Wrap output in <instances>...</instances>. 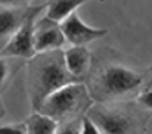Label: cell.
<instances>
[{
	"label": "cell",
	"mask_w": 152,
	"mask_h": 134,
	"mask_svg": "<svg viewBox=\"0 0 152 134\" xmlns=\"http://www.w3.org/2000/svg\"><path fill=\"white\" fill-rule=\"evenodd\" d=\"M149 69H139L118 60L114 55L105 53L93 56L89 72L84 77V84L95 103H109L132 100L149 78Z\"/></svg>",
	"instance_id": "6da1fadb"
},
{
	"label": "cell",
	"mask_w": 152,
	"mask_h": 134,
	"mask_svg": "<svg viewBox=\"0 0 152 134\" xmlns=\"http://www.w3.org/2000/svg\"><path fill=\"white\" fill-rule=\"evenodd\" d=\"M81 81L71 75L64 62L61 49L36 53L27 65V93L33 111H39L45 99L59 87Z\"/></svg>",
	"instance_id": "7a4b0ae2"
},
{
	"label": "cell",
	"mask_w": 152,
	"mask_h": 134,
	"mask_svg": "<svg viewBox=\"0 0 152 134\" xmlns=\"http://www.w3.org/2000/svg\"><path fill=\"white\" fill-rule=\"evenodd\" d=\"M99 133L121 134L146 131V124L152 118L136 102L121 100L109 103H93L86 112Z\"/></svg>",
	"instance_id": "3957f363"
},
{
	"label": "cell",
	"mask_w": 152,
	"mask_h": 134,
	"mask_svg": "<svg viewBox=\"0 0 152 134\" xmlns=\"http://www.w3.org/2000/svg\"><path fill=\"white\" fill-rule=\"evenodd\" d=\"M93 103L84 81H74L49 94L39 111L56 119L61 125L80 119Z\"/></svg>",
	"instance_id": "277c9868"
},
{
	"label": "cell",
	"mask_w": 152,
	"mask_h": 134,
	"mask_svg": "<svg viewBox=\"0 0 152 134\" xmlns=\"http://www.w3.org/2000/svg\"><path fill=\"white\" fill-rule=\"evenodd\" d=\"M46 9V3L39 6H31V10L25 21L21 24L18 31L10 37L7 44L0 50V55L4 58H19V59H31L36 55L34 49V25L40 13Z\"/></svg>",
	"instance_id": "5b68a950"
},
{
	"label": "cell",
	"mask_w": 152,
	"mask_h": 134,
	"mask_svg": "<svg viewBox=\"0 0 152 134\" xmlns=\"http://www.w3.org/2000/svg\"><path fill=\"white\" fill-rule=\"evenodd\" d=\"M61 28L65 36L66 43L71 46H87L89 43L99 40L108 34L106 28H95L87 25L77 12H72L64 21H61Z\"/></svg>",
	"instance_id": "8992f818"
},
{
	"label": "cell",
	"mask_w": 152,
	"mask_h": 134,
	"mask_svg": "<svg viewBox=\"0 0 152 134\" xmlns=\"http://www.w3.org/2000/svg\"><path fill=\"white\" fill-rule=\"evenodd\" d=\"M66 43L61 28V22L48 18L46 15L39 16L34 25V49L36 53L61 49Z\"/></svg>",
	"instance_id": "52a82bcc"
},
{
	"label": "cell",
	"mask_w": 152,
	"mask_h": 134,
	"mask_svg": "<svg viewBox=\"0 0 152 134\" xmlns=\"http://www.w3.org/2000/svg\"><path fill=\"white\" fill-rule=\"evenodd\" d=\"M31 10V6H0V50L7 44Z\"/></svg>",
	"instance_id": "ba28073f"
},
{
	"label": "cell",
	"mask_w": 152,
	"mask_h": 134,
	"mask_svg": "<svg viewBox=\"0 0 152 134\" xmlns=\"http://www.w3.org/2000/svg\"><path fill=\"white\" fill-rule=\"evenodd\" d=\"M64 52V62L71 75H74L77 80H84L86 74L90 69L93 55L86 46H71Z\"/></svg>",
	"instance_id": "9c48e42d"
},
{
	"label": "cell",
	"mask_w": 152,
	"mask_h": 134,
	"mask_svg": "<svg viewBox=\"0 0 152 134\" xmlns=\"http://www.w3.org/2000/svg\"><path fill=\"white\" fill-rule=\"evenodd\" d=\"M24 124L27 127V133L30 134H53L58 131L59 127V122L56 119L40 111H33V114L28 115Z\"/></svg>",
	"instance_id": "30bf717a"
},
{
	"label": "cell",
	"mask_w": 152,
	"mask_h": 134,
	"mask_svg": "<svg viewBox=\"0 0 152 134\" xmlns=\"http://www.w3.org/2000/svg\"><path fill=\"white\" fill-rule=\"evenodd\" d=\"M86 1L89 0H49L46 3V16L61 22Z\"/></svg>",
	"instance_id": "8fae6325"
},
{
	"label": "cell",
	"mask_w": 152,
	"mask_h": 134,
	"mask_svg": "<svg viewBox=\"0 0 152 134\" xmlns=\"http://www.w3.org/2000/svg\"><path fill=\"white\" fill-rule=\"evenodd\" d=\"M134 102H136L143 111H146L149 115H152V66H151L149 78L146 80V83L143 84V87L139 90V93L136 94Z\"/></svg>",
	"instance_id": "7c38bea8"
},
{
	"label": "cell",
	"mask_w": 152,
	"mask_h": 134,
	"mask_svg": "<svg viewBox=\"0 0 152 134\" xmlns=\"http://www.w3.org/2000/svg\"><path fill=\"white\" fill-rule=\"evenodd\" d=\"M7 59L9 58H4L0 55V94L7 89V86L10 84V80L18 71V68L13 69V66L7 62Z\"/></svg>",
	"instance_id": "4fadbf2b"
},
{
	"label": "cell",
	"mask_w": 152,
	"mask_h": 134,
	"mask_svg": "<svg viewBox=\"0 0 152 134\" xmlns=\"http://www.w3.org/2000/svg\"><path fill=\"white\" fill-rule=\"evenodd\" d=\"M80 133H90V134H98L99 133V128L96 127V124L93 122V119L87 115V114H84L81 118H80Z\"/></svg>",
	"instance_id": "5bb4252c"
},
{
	"label": "cell",
	"mask_w": 152,
	"mask_h": 134,
	"mask_svg": "<svg viewBox=\"0 0 152 134\" xmlns=\"http://www.w3.org/2000/svg\"><path fill=\"white\" fill-rule=\"evenodd\" d=\"M0 133H27V127L24 122H16V124H6L0 125Z\"/></svg>",
	"instance_id": "9a60e30c"
},
{
	"label": "cell",
	"mask_w": 152,
	"mask_h": 134,
	"mask_svg": "<svg viewBox=\"0 0 152 134\" xmlns=\"http://www.w3.org/2000/svg\"><path fill=\"white\" fill-rule=\"evenodd\" d=\"M31 0H0V6H13V7H21V6H30Z\"/></svg>",
	"instance_id": "2e32d148"
},
{
	"label": "cell",
	"mask_w": 152,
	"mask_h": 134,
	"mask_svg": "<svg viewBox=\"0 0 152 134\" xmlns=\"http://www.w3.org/2000/svg\"><path fill=\"white\" fill-rule=\"evenodd\" d=\"M4 115H6V109H4L3 103L0 102V119H1V118H4Z\"/></svg>",
	"instance_id": "e0dca14e"
},
{
	"label": "cell",
	"mask_w": 152,
	"mask_h": 134,
	"mask_svg": "<svg viewBox=\"0 0 152 134\" xmlns=\"http://www.w3.org/2000/svg\"><path fill=\"white\" fill-rule=\"evenodd\" d=\"M101 1H105V0H101Z\"/></svg>",
	"instance_id": "ac0fdd59"
}]
</instances>
